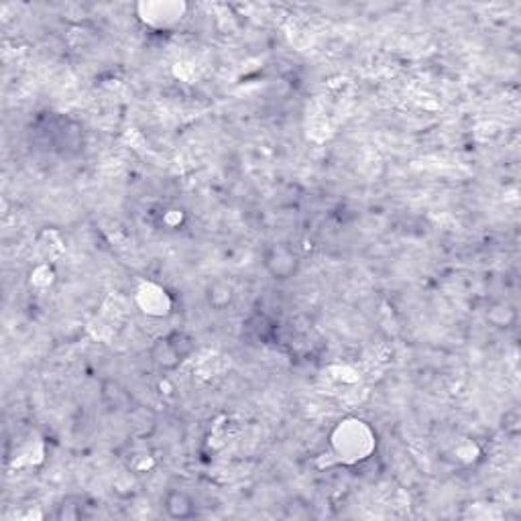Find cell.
<instances>
[{
    "instance_id": "3957f363",
    "label": "cell",
    "mask_w": 521,
    "mask_h": 521,
    "mask_svg": "<svg viewBox=\"0 0 521 521\" xmlns=\"http://www.w3.org/2000/svg\"><path fill=\"white\" fill-rule=\"evenodd\" d=\"M265 269L275 282H288L300 269V256L288 245H274L265 253Z\"/></svg>"
},
{
    "instance_id": "277c9868",
    "label": "cell",
    "mask_w": 521,
    "mask_h": 521,
    "mask_svg": "<svg viewBox=\"0 0 521 521\" xmlns=\"http://www.w3.org/2000/svg\"><path fill=\"white\" fill-rule=\"evenodd\" d=\"M163 509L171 519H190L195 516V503L184 491H169L163 499Z\"/></svg>"
},
{
    "instance_id": "5b68a950",
    "label": "cell",
    "mask_w": 521,
    "mask_h": 521,
    "mask_svg": "<svg viewBox=\"0 0 521 521\" xmlns=\"http://www.w3.org/2000/svg\"><path fill=\"white\" fill-rule=\"evenodd\" d=\"M206 298H208V304L213 306L214 309H224L226 306H230L232 304V298H234V291L230 285H226L222 282H216L213 283L208 288V293H206Z\"/></svg>"
},
{
    "instance_id": "6da1fadb",
    "label": "cell",
    "mask_w": 521,
    "mask_h": 521,
    "mask_svg": "<svg viewBox=\"0 0 521 521\" xmlns=\"http://www.w3.org/2000/svg\"><path fill=\"white\" fill-rule=\"evenodd\" d=\"M332 447L346 463H360L375 450V434L365 421L344 420L332 434Z\"/></svg>"
},
{
    "instance_id": "7a4b0ae2",
    "label": "cell",
    "mask_w": 521,
    "mask_h": 521,
    "mask_svg": "<svg viewBox=\"0 0 521 521\" xmlns=\"http://www.w3.org/2000/svg\"><path fill=\"white\" fill-rule=\"evenodd\" d=\"M192 352L194 341L187 334H184V332H171V334L160 338L155 343L153 351H151L153 360L161 369H178Z\"/></svg>"
}]
</instances>
